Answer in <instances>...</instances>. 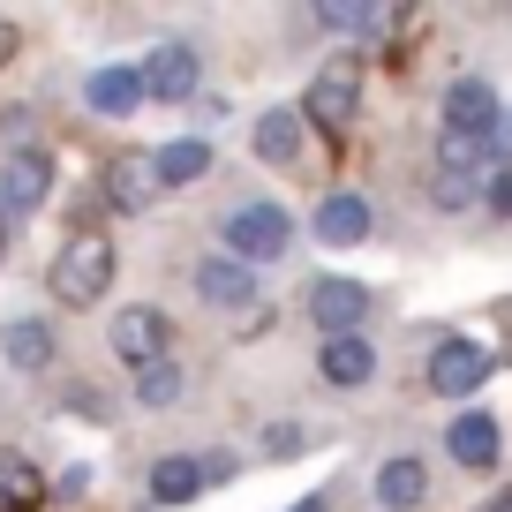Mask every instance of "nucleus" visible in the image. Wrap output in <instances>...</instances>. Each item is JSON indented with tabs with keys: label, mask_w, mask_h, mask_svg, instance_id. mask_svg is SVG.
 <instances>
[{
	"label": "nucleus",
	"mask_w": 512,
	"mask_h": 512,
	"mask_svg": "<svg viewBox=\"0 0 512 512\" xmlns=\"http://www.w3.org/2000/svg\"><path fill=\"white\" fill-rule=\"evenodd\" d=\"M113 264H121V256H113V241L106 234H91V226H76V234L61 241V256H53V302H68V309H91L98 294L113 287Z\"/></svg>",
	"instance_id": "1"
},
{
	"label": "nucleus",
	"mask_w": 512,
	"mask_h": 512,
	"mask_svg": "<svg viewBox=\"0 0 512 512\" xmlns=\"http://www.w3.org/2000/svg\"><path fill=\"white\" fill-rule=\"evenodd\" d=\"M219 234H226V256H234V264H249V272L294 249V219H287L279 204H234Z\"/></svg>",
	"instance_id": "2"
},
{
	"label": "nucleus",
	"mask_w": 512,
	"mask_h": 512,
	"mask_svg": "<svg viewBox=\"0 0 512 512\" xmlns=\"http://www.w3.org/2000/svg\"><path fill=\"white\" fill-rule=\"evenodd\" d=\"M490 369H497V354L482 347V339H437L430 392H437V400H475L482 384H490Z\"/></svg>",
	"instance_id": "3"
},
{
	"label": "nucleus",
	"mask_w": 512,
	"mask_h": 512,
	"mask_svg": "<svg viewBox=\"0 0 512 512\" xmlns=\"http://www.w3.org/2000/svg\"><path fill=\"white\" fill-rule=\"evenodd\" d=\"M354 106H362V68H354V53H332V61L317 68V83H309L302 113H309V121H324V128H347Z\"/></svg>",
	"instance_id": "4"
},
{
	"label": "nucleus",
	"mask_w": 512,
	"mask_h": 512,
	"mask_svg": "<svg viewBox=\"0 0 512 512\" xmlns=\"http://www.w3.org/2000/svg\"><path fill=\"white\" fill-rule=\"evenodd\" d=\"M113 354L144 377V369L174 362V324H166L159 309H121V317H113Z\"/></svg>",
	"instance_id": "5"
},
{
	"label": "nucleus",
	"mask_w": 512,
	"mask_h": 512,
	"mask_svg": "<svg viewBox=\"0 0 512 512\" xmlns=\"http://www.w3.org/2000/svg\"><path fill=\"white\" fill-rule=\"evenodd\" d=\"M369 309H377V294L362 287V279H317L309 287V317L324 324V339H347L369 324Z\"/></svg>",
	"instance_id": "6"
},
{
	"label": "nucleus",
	"mask_w": 512,
	"mask_h": 512,
	"mask_svg": "<svg viewBox=\"0 0 512 512\" xmlns=\"http://www.w3.org/2000/svg\"><path fill=\"white\" fill-rule=\"evenodd\" d=\"M497 121H505V98H497L490 76H460L445 91V128H452V136H482V144H490Z\"/></svg>",
	"instance_id": "7"
},
{
	"label": "nucleus",
	"mask_w": 512,
	"mask_h": 512,
	"mask_svg": "<svg viewBox=\"0 0 512 512\" xmlns=\"http://www.w3.org/2000/svg\"><path fill=\"white\" fill-rule=\"evenodd\" d=\"M445 452L467 467V475H490V467L505 460V430H497V415L467 407V415H452V430H445Z\"/></svg>",
	"instance_id": "8"
},
{
	"label": "nucleus",
	"mask_w": 512,
	"mask_h": 512,
	"mask_svg": "<svg viewBox=\"0 0 512 512\" xmlns=\"http://www.w3.org/2000/svg\"><path fill=\"white\" fill-rule=\"evenodd\" d=\"M46 196H53V159L46 151H8V166H0V211L23 219V211H38Z\"/></svg>",
	"instance_id": "9"
},
{
	"label": "nucleus",
	"mask_w": 512,
	"mask_h": 512,
	"mask_svg": "<svg viewBox=\"0 0 512 512\" xmlns=\"http://www.w3.org/2000/svg\"><path fill=\"white\" fill-rule=\"evenodd\" d=\"M369 226H377L369 196H354V189H332V196L317 204V219H309V234H317L324 249H354V241H369Z\"/></svg>",
	"instance_id": "10"
},
{
	"label": "nucleus",
	"mask_w": 512,
	"mask_h": 512,
	"mask_svg": "<svg viewBox=\"0 0 512 512\" xmlns=\"http://www.w3.org/2000/svg\"><path fill=\"white\" fill-rule=\"evenodd\" d=\"M196 76H204V53L181 46V38L151 46V61H144V91H151V98H189V91H196Z\"/></svg>",
	"instance_id": "11"
},
{
	"label": "nucleus",
	"mask_w": 512,
	"mask_h": 512,
	"mask_svg": "<svg viewBox=\"0 0 512 512\" xmlns=\"http://www.w3.org/2000/svg\"><path fill=\"white\" fill-rule=\"evenodd\" d=\"M317 377H324V384H339V392H354V384H369V377H377V347H369L362 332L324 339V347H317Z\"/></svg>",
	"instance_id": "12"
},
{
	"label": "nucleus",
	"mask_w": 512,
	"mask_h": 512,
	"mask_svg": "<svg viewBox=\"0 0 512 512\" xmlns=\"http://www.w3.org/2000/svg\"><path fill=\"white\" fill-rule=\"evenodd\" d=\"M159 189H166V181H159V159H151V151H128V159H113V166H106V196H113L121 211L159 204Z\"/></svg>",
	"instance_id": "13"
},
{
	"label": "nucleus",
	"mask_w": 512,
	"mask_h": 512,
	"mask_svg": "<svg viewBox=\"0 0 512 512\" xmlns=\"http://www.w3.org/2000/svg\"><path fill=\"white\" fill-rule=\"evenodd\" d=\"M422 497H430V467H422V452H392V460L377 467V505L384 512H415Z\"/></svg>",
	"instance_id": "14"
},
{
	"label": "nucleus",
	"mask_w": 512,
	"mask_h": 512,
	"mask_svg": "<svg viewBox=\"0 0 512 512\" xmlns=\"http://www.w3.org/2000/svg\"><path fill=\"white\" fill-rule=\"evenodd\" d=\"M196 294H204L211 309H249L256 302V272L234 264V256H204V264H196Z\"/></svg>",
	"instance_id": "15"
},
{
	"label": "nucleus",
	"mask_w": 512,
	"mask_h": 512,
	"mask_svg": "<svg viewBox=\"0 0 512 512\" xmlns=\"http://www.w3.org/2000/svg\"><path fill=\"white\" fill-rule=\"evenodd\" d=\"M83 98H91V113H113V121H128V113L144 106V68H91V83H83Z\"/></svg>",
	"instance_id": "16"
},
{
	"label": "nucleus",
	"mask_w": 512,
	"mask_h": 512,
	"mask_svg": "<svg viewBox=\"0 0 512 512\" xmlns=\"http://www.w3.org/2000/svg\"><path fill=\"white\" fill-rule=\"evenodd\" d=\"M211 482H204V460H189V452H166L159 467H151V497L159 505H196Z\"/></svg>",
	"instance_id": "17"
},
{
	"label": "nucleus",
	"mask_w": 512,
	"mask_h": 512,
	"mask_svg": "<svg viewBox=\"0 0 512 512\" xmlns=\"http://www.w3.org/2000/svg\"><path fill=\"white\" fill-rule=\"evenodd\" d=\"M256 159H272V166H294V159H302V113H294V106L256 113Z\"/></svg>",
	"instance_id": "18"
},
{
	"label": "nucleus",
	"mask_w": 512,
	"mask_h": 512,
	"mask_svg": "<svg viewBox=\"0 0 512 512\" xmlns=\"http://www.w3.org/2000/svg\"><path fill=\"white\" fill-rule=\"evenodd\" d=\"M151 159H159V181H166V189H189V181L211 174V144H204V136H174V144H159Z\"/></svg>",
	"instance_id": "19"
},
{
	"label": "nucleus",
	"mask_w": 512,
	"mask_h": 512,
	"mask_svg": "<svg viewBox=\"0 0 512 512\" xmlns=\"http://www.w3.org/2000/svg\"><path fill=\"white\" fill-rule=\"evenodd\" d=\"M0 354L16 369H46L53 362V324H38V317H16L8 332H0Z\"/></svg>",
	"instance_id": "20"
},
{
	"label": "nucleus",
	"mask_w": 512,
	"mask_h": 512,
	"mask_svg": "<svg viewBox=\"0 0 512 512\" xmlns=\"http://www.w3.org/2000/svg\"><path fill=\"white\" fill-rule=\"evenodd\" d=\"M38 497H46L38 467L23 460V452H8V445H0V512H23V505H38Z\"/></svg>",
	"instance_id": "21"
},
{
	"label": "nucleus",
	"mask_w": 512,
	"mask_h": 512,
	"mask_svg": "<svg viewBox=\"0 0 512 512\" xmlns=\"http://www.w3.org/2000/svg\"><path fill=\"white\" fill-rule=\"evenodd\" d=\"M490 159H497V151L482 144V136H452V128L437 136V174H467V181H490V174H482Z\"/></svg>",
	"instance_id": "22"
},
{
	"label": "nucleus",
	"mask_w": 512,
	"mask_h": 512,
	"mask_svg": "<svg viewBox=\"0 0 512 512\" xmlns=\"http://www.w3.org/2000/svg\"><path fill=\"white\" fill-rule=\"evenodd\" d=\"M181 384H189V377H181V362H159V369H144V377H136V400H144V407H174Z\"/></svg>",
	"instance_id": "23"
},
{
	"label": "nucleus",
	"mask_w": 512,
	"mask_h": 512,
	"mask_svg": "<svg viewBox=\"0 0 512 512\" xmlns=\"http://www.w3.org/2000/svg\"><path fill=\"white\" fill-rule=\"evenodd\" d=\"M482 189H490V181H467V174H437V181H430V204H437V211H467V204H475Z\"/></svg>",
	"instance_id": "24"
},
{
	"label": "nucleus",
	"mask_w": 512,
	"mask_h": 512,
	"mask_svg": "<svg viewBox=\"0 0 512 512\" xmlns=\"http://www.w3.org/2000/svg\"><path fill=\"white\" fill-rule=\"evenodd\" d=\"M482 211H490V219H512V166H497V174H490V189H482Z\"/></svg>",
	"instance_id": "25"
},
{
	"label": "nucleus",
	"mask_w": 512,
	"mask_h": 512,
	"mask_svg": "<svg viewBox=\"0 0 512 512\" xmlns=\"http://www.w3.org/2000/svg\"><path fill=\"white\" fill-rule=\"evenodd\" d=\"M302 445H309L302 422H272V430H264V452H279V460H287V452H302Z\"/></svg>",
	"instance_id": "26"
},
{
	"label": "nucleus",
	"mask_w": 512,
	"mask_h": 512,
	"mask_svg": "<svg viewBox=\"0 0 512 512\" xmlns=\"http://www.w3.org/2000/svg\"><path fill=\"white\" fill-rule=\"evenodd\" d=\"M23 136H31V113L8 106V113H0V144H23Z\"/></svg>",
	"instance_id": "27"
},
{
	"label": "nucleus",
	"mask_w": 512,
	"mask_h": 512,
	"mask_svg": "<svg viewBox=\"0 0 512 512\" xmlns=\"http://www.w3.org/2000/svg\"><path fill=\"white\" fill-rule=\"evenodd\" d=\"M204 482H234V452H204Z\"/></svg>",
	"instance_id": "28"
},
{
	"label": "nucleus",
	"mask_w": 512,
	"mask_h": 512,
	"mask_svg": "<svg viewBox=\"0 0 512 512\" xmlns=\"http://www.w3.org/2000/svg\"><path fill=\"white\" fill-rule=\"evenodd\" d=\"M490 151H497V166H512V106H505V121H497V136H490Z\"/></svg>",
	"instance_id": "29"
},
{
	"label": "nucleus",
	"mask_w": 512,
	"mask_h": 512,
	"mask_svg": "<svg viewBox=\"0 0 512 512\" xmlns=\"http://www.w3.org/2000/svg\"><path fill=\"white\" fill-rule=\"evenodd\" d=\"M287 512H332V497H324V490H309L302 505H287Z\"/></svg>",
	"instance_id": "30"
},
{
	"label": "nucleus",
	"mask_w": 512,
	"mask_h": 512,
	"mask_svg": "<svg viewBox=\"0 0 512 512\" xmlns=\"http://www.w3.org/2000/svg\"><path fill=\"white\" fill-rule=\"evenodd\" d=\"M482 512H512V490H497V497H490V505H482Z\"/></svg>",
	"instance_id": "31"
},
{
	"label": "nucleus",
	"mask_w": 512,
	"mask_h": 512,
	"mask_svg": "<svg viewBox=\"0 0 512 512\" xmlns=\"http://www.w3.org/2000/svg\"><path fill=\"white\" fill-rule=\"evenodd\" d=\"M0 61H16V31H0Z\"/></svg>",
	"instance_id": "32"
}]
</instances>
